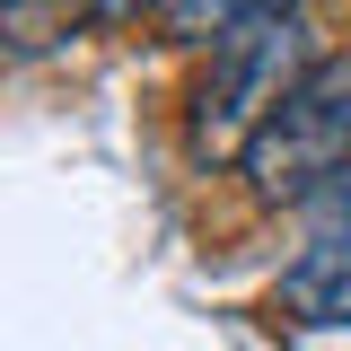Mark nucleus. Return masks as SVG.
<instances>
[{
	"mask_svg": "<svg viewBox=\"0 0 351 351\" xmlns=\"http://www.w3.org/2000/svg\"><path fill=\"white\" fill-rule=\"evenodd\" d=\"M316 62L307 53L299 9L290 18H246L211 44V80L193 88V158L219 167V158H246V141L272 123V106L299 88V71Z\"/></svg>",
	"mask_w": 351,
	"mask_h": 351,
	"instance_id": "obj_1",
	"label": "nucleus"
},
{
	"mask_svg": "<svg viewBox=\"0 0 351 351\" xmlns=\"http://www.w3.org/2000/svg\"><path fill=\"white\" fill-rule=\"evenodd\" d=\"M237 167L255 176L263 202H307V193H325L351 167V53L307 62L299 88L272 106V123L246 141Z\"/></svg>",
	"mask_w": 351,
	"mask_h": 351,
	"instance_id": "obj_2",
	"label": "nucleus"
},
{
	"mask_svg": "<svg viewBox=\"0 0 351 351\" xmlns=\"http://www.w3.org/2000/svg\"><path fill=\"white\" fill-rule=\"evenodd\" d=\"M281 307L307 316V325H351V237L307 246V255L281 272Z\"/></svg>",
	"mask_w": 351,
	"mask_h": 351,
	"instance_id": "obj_3",
	"label": "nucleus"
},
{
	"mask_svg": "<svg viewBox=\"0 0 351 351\" xmlns=\"http://www.w3.org/2000/svg\"><path fill=\"white\" fill-rule=\"evenodd\" d=\"M307 0H167L158 18H167L176 44H202V36H228V27H246V18H290Z\"/></svg>",
	"mask_w": 351,
	"mask_h": 351,
	"instance_id": "obj_4",
	"label": "nucleus"
},
{
	"mask_svg": "<svg viewBox=\"0 0 351 351\" xmlns=\"http://www.w3.org/2000/svg\"><path fill=\"white\" fill-rule=\"evenodd\" d=\"M307 219L325 228V237H351V167L325 184V193H307Z\"/></svg>",
	"mask_w": 351,
	"mask_h": 351,
	"instance_id": "obj_5",
	"label": "nucleus"
},
{
	"mask_svg": "<svg viewBox=\"0 0 351 351\" xmlns=\"http://www.w3.org/2000/svg\"><path fill=\"white\" fill-rule=\"evenodd\" d=\"M97 18H141V9H167V0H88Z\"/></svg>",
	"mask_w": 351,
	"mask_h": 351,
	"instance_id": "obj_6",
	"label": "nucleus"
},
{
	"mask_svg": "<svg viewBox=\"0 0 351 351\" xmlns=\"http://www.w3.org/2000/svg\"><path fill=\"white\" fill-rule=\"evenodd\" d=\"M9 9H27V0H9Z\"/></svg>",
	"mask_w": 351,
	"mask_h": 351,
	"instance_id": "obj_7",
	"label": "nucleus"
}]
</instances>
